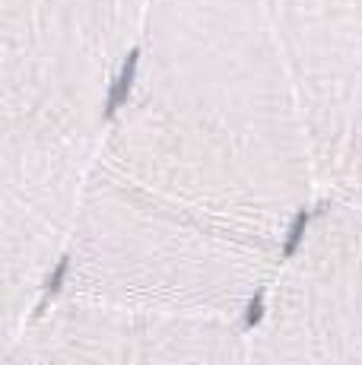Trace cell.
<instances>
[{
    "label": "cell",
    "mask_w": 362,
    "mask_h": 365,
    "mask_svg": "<svg viewBox=\"0 0 362 365\" xmlns=\"http://www.w3.org/2000/svg\"><path fill=\"white\" fill-rule=\"evenodd\" d=\"M350 200H356V207L362 210V185H359V187H356V191H353V194H350Z\"/></svg>",
    "instance_id": "8992f818"
},
{
    "label": "cell",
    "mask_w": 362,
    "mask_h": 365,
    "mask_svg": "<svg viewBox=\"0 0 362 365\" xmlns=\"http://www.w3.org/2000/svg\"><path fill=\"white\" fill-rule=\"evenodd\" d=\"M242 340V365H362V210L356 200H318Z\"/></svg>",
    "instance_id": "3957f363"
},
{
    "label": "cell",
    "mask_w": 362,
    "mask_h": 365,
    "mask_svg": "<svg viewBox=\"0 0 362 365\" xmlns=\"http://www.w3.org/2000/svg\"><path fill=\"white\" fill-rule=\"evenodd\" d=\"M242 331L51 292L4 336V365H242Z\"/></svg>",
    "instance_id": "277c9868"
},
{
    "label": "cell",
    "mask_w": 362,
    "mask_h": 365,
    "mask_svg": "<svg viewBox=\"0 0 362 365\" xmlns=\"http://www.w3.org/2000/svg\"><path fill=\"white\" fill-rule=\"evenodd\" d=\"M146 0H0L4 336L51 296Z\"/></svg>",
    "instance_id": "7a4b0ae2"
},
{
    "label": "cell",
    "mask_w": 362,
    "mask_h": 365,
    "mask_svg": "<svg viewBox=\"0 0 362 365\" xmlns=\"http://www.w3.org/2000/svg\"><path fill=\"white\" fill-rule=\"evenodd\" d=\"M58 292L235 321L321 200L315 146L264 0H146Z\"/></svg>",
    "instance_id": "6da1fadb"
},
{
    "label": "cell",
    "mask_w": 362,
    "mask_h": 365,
    "mask_svg": "<svg viewBox=\"0 0 362 365\" xmlns=\"http://www.w3.org/2000/svg\"><path fill=\"white\" fill-rule=\"evenodd\" d=\"M305 108L321 197L362 185V0H264Z\"/></svg>",
    "instance_id": "5b68a950"
}]
</instances>
